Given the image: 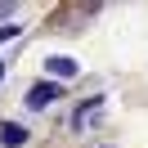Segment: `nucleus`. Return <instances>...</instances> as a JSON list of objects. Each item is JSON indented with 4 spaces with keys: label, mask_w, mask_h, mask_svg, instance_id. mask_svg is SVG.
I'll use <instances>...</instances> for the list:
<instances>
[{
    "label": "nucleus",
    "mask_w": 148,
    "mask_h": 148,
    "mask_svg": "<svg viewBox=\"0 0 148 148\" xmlns=\"http://www.w3.org/2000/svg\"><path fill=\"white\" fill-rule=\"evenodd\" d=\"M9 14H14V5H0V18H9Z\"/></svg>",
    "instance_id": "6"
},
{
    "label": "nucleus",
    "mask_w": 148,
    "mask_h": 148,
    "mask_svg": "<svg viewBox=\"0 0 148 148\" xmlns=\"http://www.w3.org/2000/svg\"><path fill=\"white\" fill-rule=\"evenodd\" d=\"M54 99H63V85H54V81H49V85H32V90H27V108H49V103H54Z\"/></svg>",
    "instance_id": "1"
},
{
    "label": "nucleus",
    "mask_w": 148,
    "mask_h": 148,
    "mask_svg": "<svg viewBox=\"0 0 148 148\" xmlns=\"http://www.w3.org/2000/svg\"><path fill=\"white\" fill-rule=\"evenodd\" d=\"M0 144H5V148H23V144H27V130L14 126V121H5V126H0Z\"/></svg>",
    "instance_id": "2"
},
{
    "label": "nucleus",
    "mask_w": 148,
    "mask_h": 148,
    "mask_svg": "<svg viewBox=\"0 0 148 148\" xmlns=\"http://www.w3.org/2000/svg\"><path fill=\"white\" fill-rule=\"evenodd\" d=\"M14 36H18V27H14V23H9V27H0V45H5V40H14Z\"/></svg>",
    "instance_id": "5"
},
{
    "label": "nucleus",
    "mask_w": 148,
    "mask_h": 148,
    "mask_svg": "<svg viewBox=\"0 0 148 148\" xmlns=\"http://www.w3.org/2000/svg\"><path fill=\"white\" fill-rule=\"evenodd\" d=\"M99 108H103L99 99H90V103H85V108H76V117H72V126H85V121H90V117H99Z\"/></svg>",
    "instance_id": "4"
},
{
    "label": "nucleus",
    "mask_w": 148,
    "mask_h": 148,
    "mask_svg": "<svg viewBox=\"0 0 148 148\" xmlns=\"http://www.w3.org/2000/svg\"><path fill=\"white\" fill-rule=\"evenodd\" d=\"M0 76H5V63H0Z\"/></svg>",
    "instance_id": "7"
},
{
    "label": "nucleus",
    "mask_w": 148,
    "mask_h": 148,
    "mask_svg": "<svg viewBox=\"0 0 148 148\" xmlns=\"http://www.w3.org/2000/svg\"><path fill=\"white\" fill-rule=\"evenodd\" d=\"M49 72H54V76H63V81H67V76L76 72V63H72V58H63V54H58V58H49Z\"/></svg>",
    "instance_id": "3"
}]
</instances>
